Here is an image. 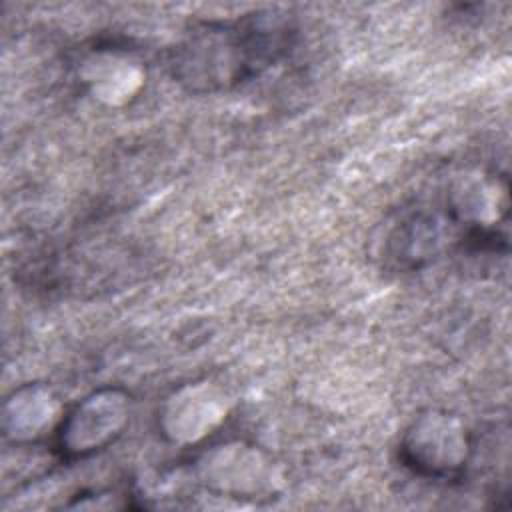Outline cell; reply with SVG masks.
<instances>
[{"mask_svg": "<svg viewBox=\"0 0 512 512\" xmlns=\"http://www.w3.org/2000/svg\"><path fill=\"white\" fill-rule=\"evenodd\" d=\"M472 454L468 430L450 412L428 410L406 428L398 456L420 478L456 480L464 474Z\"/></svg>", "mask_w": 512, "mask_h": 512, "instance_id": "7a4b0ae2", "label": "cell"}, {"mask_svg": "<svg viewBox=\"0 0 512 512\" xmlns=\"http://www.w3.org/2000/svg\"><path fill=\"white\" fill-rule=\"evenodd\" d=\"M128 398L120 390H102L74 406L56 428V452L82 458L114 442L128 424Z\"/></svg>", "mask_w": 512, "mask_h": 512, "instance_id": "3957f363", "label": "cell"}, {"mask_svg": "<svg viewBox=\"0 0 512 512\" xmlns=\"http://www.w3.org/2000/svg\"><path fill=\"white\" fill-rule=\"evenodd\" d=\"M14 408L12 412L6 410V422H12L14 430H18L14 436L20 434H32V438L36 434H40V426L46 422V416L52 414V406L46 394H42L40 390H32L30 394L24 396V392H20L18 396L14 394V402H10Z\"/></svg>", "mask_w": 512, "mask_h": 512, "instance_id": "277c9868", "label": "cell"}, {"mask_svg": "<svg viewBox=\"0 0 512 512\" xmlns=\"http://www.w3.org/2000/svg\"><path fill=\"white\" fill-rule=\"evenodd\" d=\"M296 42L292 16L258 10L236 20H208L194 26L172 50L174 78L192 92L236 86L282 60Z\"/></svg>", "mask_w": 512, "mask_h": 512, "instance_id": "6da1fadb", "label": "cell"}]
</instances>
